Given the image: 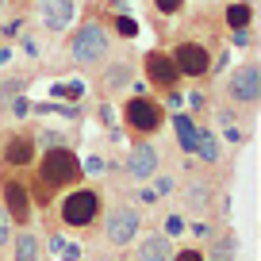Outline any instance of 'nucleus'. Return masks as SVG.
Here are the masks:
<instances>
[{"label":"nucleus","mask_w":261,"mask_h":261,"mask_svg":"<svg viewBox=\"0 0 261 261\" xmlns=\"http://www.w3.org/2000/svg\"><path fill=\"white\" fill-rule=\"evenodd\" d=\"M112 50H115L112 27H104L100 19H85L65 42V62L73 69H96V65H104L112 58Z\"/></svg>","instance_id":"nucleus-1"},{"label":"nucleus","mask_w":261,"mask_h":261,"mask_svg":"<svg viewBox=\"0 0 261 261\" xmlns=\"http://www.w3.org/2000/svg\"><path fill=\"white\" fill-rule=\"evenodd\" d=\"M223 96L238 108H257L261 100V62H242L223 77Z\"/></svg>","instance_id":"nucleus-2"},{"label":"nucleus","mask_w":261,"mask_h":261,"mask_svg":"<svg viewBox=\"0 0 261 261\" xmlns=\"http://www.w3.org/2000/svg\"><path fill=\"white\" fill-rule=\"evenodd\" d=\"M39 177H42V188H58V185H73L81 177V162L77 154H69L65 146L58 150H46L39 162Z\"/></svg>","instance_id":"nucleus-3"},{"label":"nucleus","mask_w":261,"mask_h":261,"mask_svg":"<svg viewBox=\"0 0 261 261\" xmlns=\"http://www.w3.org/2000/svg\"><path fill=\"white\" fill-rule=\"evenodd\" d=\"M100 215V196L92 188H73L62 196V223L65 227H89Z\"/></svg>","instance_id":"nucleus-4"},{"label":"nucleus","mask_w":261,"mask_h":261,"mask_svg":"<svg viewBox=\"0 0 261 261\" xmlns=\"http://www.w3.org/2000/svg\"><path fill=\"white\" fill-rule=\"evenodd\" d=\"M142 230V215L139 207H130V204H119L108 212V223H104V238L112 246H130L135 238H139Z\"/></svg>","instance_id":"nucleus-5"},{"label":"nucleus","mask_w":261,"mask_h":261,"mask_svg":"<svg viewBox=\"0 0 261 261\" xmlns=\"http://www.w3.org/2000/svg\"><path fill=\"white\" fill-rule=\"evenodd\" d=\"M123 123H127L130 130H139V135H154L165 123V112H162V104H154V100H146V96H130L127 104H123Z\"/></svg>","instance_id":"nucleus-6"},{"label":"nucleus","mask_w":261,"mask_h":261,"mask_svg":"<svg viewBox=\"0 0 261 261\" xmlns=\"http://www.w3.org/2000/svg\"><path fill=\"white\" fill-rule=\"evenodd\" d=\"M173 62H177L180 77H207V69H212V50L204 46V42H196V39H185L177 42V50H173Z\"/></svg>","instance_id":"nucleus-7"},{"label":"nucleus","mask_w":261,"mask_h":261,"mask_svg":"<svg viewBox=\"0 0 261 261\" xmlns=\"http://www.w3.org/2000/svg\"><path fill=\"white\" fill-rule=\"evenodd\" d=\"M77 16V0H35V19L42 31L62 35Z\"/></svg>","instance_id":"nucleus-8"},{"label":"nucleus","mask_w":261,"mask_h":261,"mask_svg":"<svg viewBox=\"0 0 261 261\" xmlns=\"http://www.w3.org/2000/svg\"><path fill=\"white\" fill-rule=\"evenodd\" d=\"M146 81L158 85L162 92H173L180 85V69H177L169 50H150L146 54Z\"/></svg>","instance_id":"nucleus-9"},{"label":"nucleus","mask_w":261,"mask_h":261,"mask_svg":"<svg viewBox=\"0 0 261 261\" xmlns=\"http://www.w3.org/2000/svg\"><path fill=\"white\" fill-rule=\"evenodd\" d=\"M130 81H135V65H130L127 58H119V62H112V58H108V69L100 73V81H96V85H100V96L112 100L115 92H123Z\"/></svg>","instance_id":"nucleus-10"},{"label":"nucleus","mask_w":261,"mask_h":261,"mask_svg":"<svg viewBox=\"0 0 261 261\" xmlns=\"http://www.w3.org/2000/svg\"><path fill=\"white\" fill-rule=\"evenodd\" d=\"M154 173H158V150L150 146V142L130 146V154H127V177L139 180V185H146Z\"/></svg>","instance_id":"nucleus-11"},{"label":"nucleus","mask_w":261,"mask_h":261,"mask_svg":"<svg viewBox=\"0 0 261 261\" xmlns=\"http://www.w3.org/2000/svg\"><path fill=\"white\" fill-rule=\"evenodd\" d=\"M180 200H185L188 212L204 215L207 207H212V185H207L204 177H188V180H185V192H180Z\"/></svg>","instance_id":"nucleus-12"},{"label":"nucleus","mask_w":261,"mask_h":261,"mask_svg":"<svg viewBox=\"0 0 261 261\" xmlns=\"http://www.w3.org/2000/svg\"><path fill=\"white\" fill-rule=\"evenodd\" d=\"M135 261H173V238H165V234L142 238L139 250H135Z\"/></svg>","instance_id":"nucleus-13"},{"label":"nucleus","mask_w":261,"mask_h":261,"mask_svg":"<svg viewBox=\"0 0 261 261\" xmlns=\"http://www.w3.org/2000/svg\"><path fill=\"white\" fill-rule=\"evenodd\" d=\"M4 200H8V207H4V212L16 215V223H23L27 215H31V200H27V188H23V185L8 180V185H4Z\"/></svg>","instance_id":"nucleus-14"},{"label":"nucleus","mask_w":261,"mask_h":261,"mask_svg":"<svg viewBox=\"0 0 261 261\" xmlns=\"http://www.w3.org/2000/svg\"><path fill=\"white\" fill-rule=\"evenodd\" d=\"M4 158H8V165H27L35 158V139H27V135H12V139L4 142Z\"/></svg>","instance_id":"nucleus-15"},{"label":"nucleus","mask_w":261,"mask_h":261,"mask_svg":"<svg viewBox=\"0 0 261 261\" xmlns=\"http://www.w3.org/2000/svg\"><path fill=\"white\" fill-rule=\"evenodd\" d=\"M173 127H177L180 150H185V154H192V150H196V135H200V127H196V123H192V115H188V112L173 115Z\"/></svg>","instance_id":"nucleus-16"},{"label":"nucleus","mask_w":261,"mask_h":261,"mask_svg":"<svg viewBox=\"0 0 261 261\" xmlns=\"http://www.w3.org/2000/svg\"><path fill=\"white\" fill-rule=\"evenodd\" d=\"M192 154H200L204 162H212V165H215V162H219V139H215L207 127H200V135H196V150H192Z\"/></svg>","instance_id":"nucleus-17"},{"label":"nucleus","mask_w":261,"mask_h":261,"mask_svg":"<svg viewBox=\"0 0 261 261\" xmlns=\"http://www.w3.org/2000/svg\"><path fill=\"white\" fill-rule=\"evenodd\" d=\"M253 19V8H250V0H242V4H227V23L230 31H246Z\"/></svg>","instance_id":"nucleus-18"},{"label":"nucleus","mask_w":261,"mask_h":261,"mask_svg":"<svg viewBox=\"0 0 261 261\" xmlns=\"http://www.w3.org/2000/svg\"><path fill=\"white\" fill-rule=\"evenodd\" d=\"M234 250H238L234 234H219V238L212 242V253H207L204 261H234Z\"/></svg>","instance_id":"nucleus-19"},{"label":"nucleus","mask_w":261,"mask_h":261,"mask_svg":"<svg viewBox=\"0 0 261 261\" xmlns=\"http://www.w3.org/2000/svg\"><path fill=\"white\" fill-rule=\"evenodd\" d=\"M16 261H39V238L31 230L16 234Z\"/></svg>","instance_id":"nucleus-20"},{"label":"nucleus","mask_w":261,"mask_h":261,"mask_svg":"<svg viewBox=\"0 0 261 261\" xmlns=\"http://www.w3.org/2000/svg\"><path fill=\"white\" fill-rule=\"evenodd\" d=\"M23 89H27V77H23V73H19V77H8V81H0V104H8V100L23 96Z\"/></svg>","instance_id":"nucleus-21"},{"label":"nucleus","mask_w":261,"mask_h":261,"mask_svg":"<svg viewBox=\"0 0 261 261\" xmlns=\"http://www.w3.org/2000/svg\"><path fill=\"white\" fill-rule=\"evenodd\" d=\"M50 250H54V253H62V257L65 261H81V246H73V242H65V238L62 234H50Z\"/></svg>","instance_id":"nucleus-22"},{"label":"nucleus","mask_w":261,"mask_h":261,"mask_svg":"<svg viewBox=\"0 0 261 261\" xmlns=\"http://www.w3.org/2000/svg\"><path fill=\"white\" fill-rule=\"evenodd\" d=\"M115 31H119L123 39H135V35H139V19H130V16H119V19H115Z\"/></svg>","instance_id":"nucleus-23"},{"label":"nucleus","mask_w":261,"mask_h":261,"mask_svg":"<svg viewBox=\"0 0 261 261\" xmlns=\"http://www.w3.org/2000/svg\"><path fill=\"white\" fill-rule=\"evenodd\" d=\"M154 8L162 12V16H177V12L185 8V0H154Z\"/></svg>","instance_id":"nucleus-24"},{"label":"nucleus","mask_w":261,"mask_h":261,"mask_svg":"<svg viewBox=\"0 0 261 261\" xmlns=\"http://www.w3.org/2000/svg\"><path fill=\"white\" fill-rule=\"evenodd\" d=\"M12 242V215L0 207V246H8Z\"/></svg>","instance_id":"nucleus-25"},{"label":"nucleus","mask_w":261,"mask_h":261,"mask_svg":"<svg viewBox=\"0 0 261 261\" xmlns=\"http://www.w3.org/2000/svg\"><path fill=\"white\" fill-rule=\"evenodd\" d=\"M39 142H42V150H58V146H65V142H62V135H54V130H42V135H39Z\"/></svg>","instance_id":"nucleus-26"},{"label":"nucleus","mask_w":261,"mask_h":261,"mask_svg":"<svg viewBox=\"0 0 261 261\" xmlns=\"http://www.w3.org/2000/svg\"><path fill=\"white\" fill-rule=\"evenodd\" d=\"M180 230H185V219H180V215H169V219H165V238H177Z\"/></svg>","instance_id":"nucleus-27"},{"label":"nucleus","mask_w":261,"mask_h":261,"mask_svg":"<svg viewBox=\"0 0 261 261\" xmlns=\"http://www.w3.org/2000/svg\"><path fill=\"white\" fill-rule=\"evenodd\" d=\"M169 192H173V177H158L154 180V196L162 200V196H169Z\"/></svg>","instance_id":"nucleus-28"},{"label":"nucleus","mask_w":261,"mask_h":261,"mask_svg":"<svg viewBox=\"0 0 261 261\" xmlns=\"http://www.w3.org/2000/svg\"><path fill=\"white\" fill-rule=\"evenodd\" d=\"M54 92H58V96H81V92H85V89H81V81H77V85H73V81H69V85H58V89H54Z\"/></svg>","instance_id":"nucleus-29"},{"label":"nucleus","mask_w":261,"mask_h":261,"mask_svg":"<svg viewBox=\"0 0 261 261\" xmlns=\"http://www.w3.org/2000/svg\"><path fill=\"white\" fill-rule=\"evenodd\" d=\"M104 169H108V165H104V158H89V162H85V173H92V177H100Z\"/></svg>","instance_id":"nucleus-30"},{"label":"nucleus","mask_w":261,"mask_h":261,"mask_svg":"<svg viewBox=\"0 0 261 261\" xmlns=\"http://www.w3.org/2000/svg\"><path fill=\"white\" fill-rule=\"evenodd\" d=\"M188 230H192L196 238H212V227H207V223H192Z\"/></svg>","instance_id":"nucleus-31"},{"label":"nucleus","mask_w":261,"mask_h":261,"mask_svg":"<svg viewBox=\"0 0 261 261\" xmlns=\"http://www.w3.org/2000/svg\"><path fill=\"white\" fill-rule=\"evenodd\" d=\"M173 261H204V253H200V250H185V253H177Z\"/></svg>","instance_id":"nucleus-32"},{"label":"nucleus","mask_w":261,"mask_h":261,"mask_svg":"<svg viewBox=\"0 0 261 261\" xmlns=\"http://www.w3.org/2000/svg\"><path fill=\"white\" fill-rule=\"evenodd\" d=\"M19 31H23V19H8V27H4V35H8V39H12V35H19Z\"/></svg>","instance_id":"nucleus-33"},{"label":"nucleus","mask_w":261,"mask_h":261,"mask_svg":"<svg viewBox=\"0 0 261 261\" xmlns=\"http://www.w3.org/2000/svg\"><path fill=\"white\" fill-rule=\"evenodd\" d=\"M139 200H142V204H158V196H154V188H139Z\"/></svg>","instance_id":"nucleus-34"},{"label":"nucleus","mask_w":261,"mask_h":261,"mask_svg":"<svg viewBox=\"0 0 261 261\" xmlns=\"http://www.w3.org/2000/svg\"><path fill=\"white\" fill-rule=\"evenodd\" d=\"M23 50H27V58H39V42H35V39H27Z\"/></svg>","instance_id":"nucleus-35"},{"label":"nucleus","mask_w":261,"mask_h":261,"mask_svg":"<svg viewBox=\"0 0 261 261\" xmlns=\"http://www.w3.org/2000/svg\"><path fill=\"white\" fill-rule=\"evenodd\" d=\"M119 261H123V257H119Z\"/></svg>","instance_id":"nucleus-36"}]
</instances>
